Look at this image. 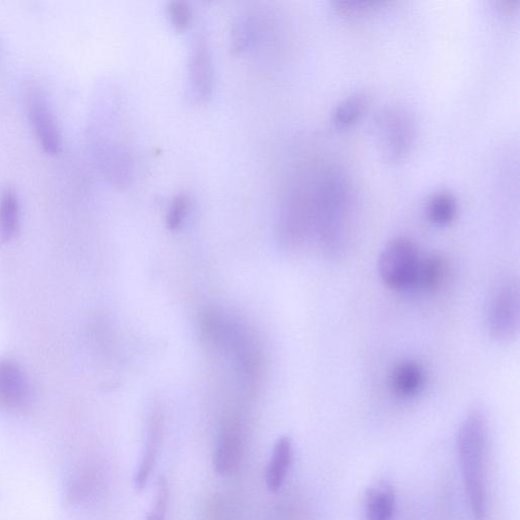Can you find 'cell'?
<instances>
[{"label": "cell", "instance_id": "cell-1", "mask_svg": "<svg viewBox=\"0 0 520 520\" xmlns=\"http://www.w3.org/2000/svg\"><path fill=\"white\" fill-rule=\"evenodd\" d=\"M312 234L324 254L344 256L352 243L355 202L347 178L338 170L323 172L310 191Z\"/></svg>", "mask_w": 520, "mask_h": 520}, {"label": "cell", "instance_id": "cell-2", "mask_svg": "<svg viewBox=\"0 0 520 520\" xmlns=\"http://www.w3.org/2000/svg\"><path fill=\"white\" fill-rule=\"evenodd\" d=\"M488 426L482 409H473L463 421L458 435V451L474 520L487 518Z\"/></svg>", "mask_w": 520, "mask_h": 520}, {"label": "cell", "instance_id": "cell-3", "mask_svg": "<svg viewBox=\"0 0 520 520\" xmlns=\"http://www.w3.org/2000/svg\"><path fill=\"white\" fill-rule=\"evenodd\" d=\"M377 147L388 163L401 162L411 152L417 137L414 115L402 107L381 111L374 122Z\"/></svg>", "mask_w": 520, "mask_h": 520}, {"label": "cell", "instance_id": "cell-4", "mask_svg": "<svg viewBox=\"0 0 520 520\" xmlns=\"http://www.w3.org/2000/svg\"><path fill=\"white\" fill-rule=\"evenodd\" d=\"M422 255L417 244L408 238L390 241L380 252L378 274L390 289L417 291Z\"/></svg>", "mask_w": 520, "mask_h": 520}, {"label": "cell", "instance_id": "cell-5", "mask_svg": "<svg viewBox=\"0 0 520 520\" xmlns=\"http://www.w3.org/2000/svg\"><path fill=\"white\" fill-rule=\"evenodd\" d=\"M485 323L490 336L500 343H510L519 332V286L504 280L491 291L485 305Z\"/></svg>", "mask_w": 520, "mask_h": 520}, {"label": "cell", "instance_id": "cell-6", "mask_svg": "<svg viewBox=\"0 0 520 520\" xmlns=\"http://www.w3.org/2000/svg\"><path fill=\"white\" fill-rule=\"evenodd\" d=\"M32 398V385L21 365L11 359H0V407L24 411Z\"/></svg>", "mask_w": 520, "mask_h": 520}, {"label": "cell", "instance_id": "cell-7", "mask_svg": "<svg viewBox=\"0 0 520 520\" xmlns=\"http://www.w3.org/2000/svg\"><path fill=\"white\" fill-rule=\"evenodd\" d=\"M28 112L35 135L43 150L57 155L62 149V139L56 119L46 96L39 89H32L28 95Z\"/></svg>", "mask_w": 520, "mask_h": 520}, {"label": "cell", "instance_id": "cell-8", "mask_svg": "<svg viewBox=\"0 0 520 520\" xmlns=\"http://www.w3.org/2000/svg\"><path fill=\"white\" fill-rule=\"evenodd\" d=\"M244 447V430L239 420L231 419L222 427L213 453L216 474L227 477L234 474L241 463Z\"/></svg>", "mask_w": 520, "mask_h": 520}, {"label": "cell", "instance_id": "cell-9", "mask_svg": "<svg viewBox=\"0 0 520 520\" xmlns=\"http://www.w3.org/2000/svg\"><path fill=\"white\" fill-rule=\"evenodd\" d=\"M189 77L194 98L207 101L213 92L214 70L210 45L204 36L199 37L191 49Z\"/></svg>", "mask_w": 520, "mask_h": 520}, {"label": "cell", "instance_id": "cell-10", "mask_svg": "<svg viewBox=\"0 0 520 520\" xmlns=\"http://www.w3.org/2000/svg\"><path fill=\"white\" fill-rule=\"evenodd\" d=\"M163 433L164 418L162 413L157 411L152 414L149 420L144 452L142 453L134 479V486L138 492H143L146 489L150 477L156 468Z\"/></svg>", "mask_w": 520, "mask_h": 520}, {"label": "cell", "instance_id": "cell-11", "mask_svg": "<svg viewBox=\"0 0 520 520\" xmlns=\"http://www.w3.org/2000/svg\"><path fill=\"white\" fill-rule=\"evenodd\" d=\"M426 384L424 368L415 361H405L397 365L390 377L393 392L402 399L418 396Z\"/></svg>", "mask_w": 520, "mask_h": 520}, {"label": "cell", "instance_id": "cell-12", "mask_svg": "<svg viewBox=\"0 0 520 520\" xmlns=\"http://www.w3.org/2000/svg\"><path fill=\"white\" fill-rule=\"evenodd\" d=\"M293 459V443L288 436L280 437L275 443L266 474V485L271 492L283 486Z\"/></svg>", "mask_w": 520, "mask_h": 520}, {"label": "cell", "instance_id": "cell-13", "mask_svg": "<svg viewBox=\"0 0 520 520\" xmlns=\"http://www.w3.org/2000/svg\"><path fill=\"white\" fill-rule=\"evenodd\" d=\"M21 208L18 193L13 187L0 193V243L16 238L20 231Z\"/></svg>", "mask_w": 520, "mask_h": 520}, {"label": "cell", "instance_id": "cell-14", "mask_svg": "<svg viewBox=\"0 0 520 520\" xmlns=\"http://www.w3.org/2000/svg\"><path fill=\"white\" fill-rule=\"evenodd\" d=\"M396 508V493L392 485L378 483L367 493L366 513L368 520H389Z\"/></svg>", "mask_w": 520, "mask_h": 520}, {"label": "cell", "instance_id": "cell-15", "mask_svg": "<svg viewBox=\"0 0 520 520\" xmlns=\"http://www.w3.org/2000/svg\"><path fill=\"white\" fill-rule=\"evenodd\" d=\"M446 270V263L442 256L438 254L423 256L418 275L417 291L436 292L444 283Z\"/></svg>", "mask_w": 520, "mask_h": 520}, {"label": "cell", "instance_id": "cell-16", "mask_svg": "<svg viewBox=\"0 0 520 520\" xmlns=\"http://www.w3.org/2000/svg\"><path fill=\"white\" fill-rule=\"evenodd\" d=\"M426 215L428 220L434 225L440 227L448 226L457 218V200L448 192H438L429 200Z\"/></svg>", "mask_w": 520, "mask_h": 520}, {"label": "cell", "instance_id": "cell-17", "mask_svg": "<svg viewBox=\"0 0 520 520\" xmlns=\"http://www.w3.org/2000/svg\"><path fill=\"white\" fill-rule=\"evenodd\" d=\"M368 96L363 92L355 93L339 104L334 112V123L345 129L355 124L365 112Z\"/></svg>", "mask_w": 520, "mask_h": 520}, {"label": "cell", "instance_id": "cell-18", "mask_svg": "<svg viewBox=\"0 0 520 520\" xmlns=\"http://www.w3.org/2000/svg\"><path fill=\"white\" fill-rule=\"evenodd\" d=\"M98 485V476L95 471H84L69 485V497L75 503L87 501L95 492Z\"/></svg>", "mask_w": 520, "mask_h": 520}, {"label": "cell", "instance_id": "cell-19", "mask_svg": "<svg viewBox=\"0 0 520 520\" xmlns=\"http://www.w3.org/2000/svg\"><path fill=\"white\" fill-rule=\"evenodd\" d=\"M169 505V485L167 479L160 476L157 480L155 497L145 520H166Z\"/></svg>", "mask_w": 520, "mask_h": 520}, {"label": "cell", "instance_id": "cell-20", "mask_svg": "<svg viewBox=\"0 0 520 520\" xmlns=\"http://www.w3.org/2000/svg\"><path fill=\"white\" fill-rule=\"evenodd\" d=\"M189 205L190 201L187 195H176L170 205L166 219L169 230L178 231L182 228L183 223L188 215Z\"/></svg>", "mask_w": 520, "mask_h": 520}, {"label": "cell", "instance_id": "cell-21", "mask_svg": "<svg viewBox=\"0 0 520 520\" xmlns=\"http://www.w3.org/2000/svg\"><path fill=\"white\" fill-rule=\"evenodd\" d=\"M381 5L383 3L374 2V0H338V2H335L336 10L346 17H359L368 14Z\"/></svg>", "mask_w": 520, "mask_h": 520}, {"label": "cell", "instance_id": "cell-22", "mask_svg": "<svg viewBox=\"0 0 520 520\" xmlns=\"http://www.w3.org/2000/svg\"><path fill=\"white\" fill-rule=\"evenodd\" d=\"M168 15L176 31L184 32L188 29L192 15L186 3L172 2L168 7Z\"/></svg>", "mask_w": 520, "mask_h": 520}, {"label": "cell", "instance_id": "cell-23", "mask_svg": "<svg viewBox=\"0 0 520 520\" xmlns=\"http://www.w3.org/2000/svg\"><path fill=\"white\" fill-rule=\"evenodd\" d=\"M251 39V29L247 21L240 22L233 30V47L237 51L244 50Z\"/></svg>", "mask_w": 520, "mask_h": 520}]
</instances>
